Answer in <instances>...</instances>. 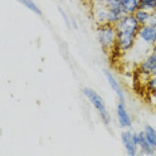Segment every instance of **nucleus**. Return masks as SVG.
I'll list each match as a JSON object with an SVG mask.
<instances>
[{"label": "nucleus", "instance_id": "obj_1", "mask_svg": "<svg viewBox=\"0 0 156 156\" xmlns=\"http://www.w3.org/2000/svg\"><path fill=\"white\" fill-rule=\"evenodd\" d=\"M137 29L138 23L135 18L127 17L122 20L118 27V36L121 48L127 50L132 46Z\"/></svg>", "mask_w": 156, "mask_h": 156}, {"label": "nucleus", "instance_id": "obj_2", "mask_svg": "<svg viewBox=\"0 0 156 156\" xmlns=\"http://www.w3.org/2000/svg\"><path fill=\"white\" fill-rule=\"evenodd\" d=\"M84 93L93 104L96 108L99 111L104 122L105 124H108L110 121V116L105 108L102 98L96 92L88 88H85L84 90Z\"/></svg>", "mask_w": 156, "mask_h": 156}, {"label": "nucleus", "instance_id": "obj_3", "mask_svg": "<svg viewBox=\"0 0 156 156\" xmlns=\"http://www.w3.org/2000/svg\"><path fill=\"white\" fill-rule=\"evenodd\" d=\"M141 69L145 73L156 75V51L143 63Z\"/></svg>", "mask_w": 156, "mask_h": 156}, {"label": "nucleus", "instance_id": "obj_4", "mask_svg": "<svg viewBox=\"0 0 156 156\" xmlns=\"http://www.w3.org/2000/svg\"><path fill=\"white\" fill-rule=\"evenodd\" d=\"M123 144L130 155H135L136 152V145L133 141L132 135L129 132H123L121 135Z\"/></svg>", "mask_w": 156, "mask_h": 156}, {"label": "nucleus", "instance_id": "obj_5", "mask_svg": "<svg viewBox=\"0 0 156 156\" xmlns=\"http://www.w3.org/2000/svg\"><path fill=\"white\" fill-rule=\"evenodd\" d=\"M117 113L120 124L122 127H129L131 126V120L130 116L127 113L122 104L118 105Z\"/></svg>", "mask_w": 156, "mask_h": 156}, {"label": "nucleus", "instance_id": "obj_6", "mask_svg": "<svg viewBox=\"0 0 156 156\" xmlns=\"http://www.w3.org/2000/svg\"><path fill=\"white\" fill-rule=\"evenodd\" d=\"M140 36L146 42H152L156 39V30L153 26L146 27L140 31Z\"/></svg>", "mask_w": 156, "mask_h": 156}, {"label": "nucleus", "instance_id": "obj_7", "mask_svg": "<svg viewBox=\"0 0 156 156\" xmlns=\"http://www.w3.org/2000/svg\"><path fill=\"white\" fill-rule=\"evenodd\" d=\"M105 75L107 78V80H108L111 87L115 91V93L117 94L119 98L122 101L124 100V97L123 92H122L120 86L119 85L118 82L116 81V80L115 79V78L113 76V75L108 71L105 70Z\"/></svg>", "mask_w": 156, "mask_h": 156}, {"label": "nucleus", "instance_id": "obj_8", "mask_svg": "<svg viewBox=\"0 0 156 156\" xmlns=\"http://www.w3.org/2000/svg\"><path fill=\"white\" fill-rule=\"evenodd\" d=\"M99 38L104 45H110L113 40V32L111 28H105L99 32Z\"/></svg>", "mask_w": 156, "mask_h": 156}, {"label": "nucleus", "instance_id": "obj_9", "mask_svg": "<svg viewBox=\"0 0 156 156\" xmlns=\"http://www.w3.org/2000/svg\"><path fill=\"white\" fill-rule=\"evenodd\" d=\"M142 149V150L147 154H152L154 153V148L150 144L147 140L144 132H140L139 134L138 144Z\"/></svg>", "mask_w": 156, "mask_h": 156}, {"label": "nucleus", "instance_id": "obj_10", "mask_svg": "<svg viewBox=\"0 0 156 156\" xmlns=\"http://www.w3.org/2000/svg\"><path fill=\"white\" fill-rule=\"evenodd\" d=\"M144 135L150 143L154 147L156 148V130L150 125H147L144 129Z\"/></svg>", "mask_w": 156, "mask_h": 156}, {"label": "nucleus", "instance_id": "obj_11", "mask_svg": "<svg viewBox=\"0 0 156 156\" xmlns=\"http://www.w3.org/2000/svg\"><path fill=\"white\" fill-rule=\"evenodd\" d=\"M137 6V0H121V8L125 12H133Z\"/></svg>", "mask_w": 156, "mask_h": 156}, {"label": "nucleus", "instance_id": "obj_12", "mask_svg": "<svg viewBox=\"0 0 156 156\" xmlns=\"http://www.w3.org/2000/svg\"><path fill=\"white\" fill-rule=\"evenodd\" d=\"M126 12L122 9H112L107 14V19L109 21L115 22L122 18V16Z\"/></svg>", "mask_w": 156, "mask_h": 156}, {"label": "nucleus", "instance_id": "obj_13", "mask_svg": "<svg viewBox=\"0 0 156 156\" xmlns=\"http://www.w3.org/2000/svg\"><path fill=\"white\" fill-rule=\"evenodd\" d=\"M21 3H22L23 5H25L27 8L30 9L31 11L36 13L38 15H41V11L40 9L37 7V6L34 4V3L32 1V0H19Z\"/></svg>", "mask_w": 156, "mask_h": 156}, {"label": "nucleus", "instance_id": "obj_14", "mask_svg": "<svg viewBox=\"0 0 156 156\" xmlns=\"http://www.w3.org/2000/svg\"><path fill=\"white\" fill-rule=\"evenodd\" d=\"M156 6V0H141L140 7L143 9H151Z\"/></svg>", "mask_w": 156, "mask_h": 156}, {"label": "nucleus", "instance_id": "obj_15", "mask_svg": "<svg viewBox=\"0 0 156 156\" xmlns=\"http://www.w3.org/2000/svg\"><path fill=\"white\" fill-rule=\"evenodd\" d=\"M149 14L144 12V11H140L136 12V19L137 21L140 22H146L148 19H149Z\"/></svg>", "mask_w": 156, "mask_h": 156}, {"label": "nucleus", "instance_id": "obj_16", "mask_svg": "<svg viewBox=\"0 0 156 156\" xmlns=\"http://www.w3.org/2000/svg\"><path fill=\"white\" fill-rule=\"evenodd\" d=\"M108 5L112 9H118L121 8V0H107Z\"/></svg>", "mask_w": 156, "mask_h": 156}, {"label": "nucleus", "instance_id": "obj_17", "mask_svg": "<svg viewBox=\"0 0 156 156\" xmlns=\"http://www.w3.org/2000/svg\"><path fill=\"white\" fill-rule=\"evenodd\" d=\"M148 87L151 90L156 93V76L149 80L148 82Z\"/></svg>", "mask_w": 156, "mask_h": 156}, {"label": "nucleus", "instance_id": "obj_18", "mask_svg": "<svg viewBox=\"0 0 156 156\" xmlns=\"http://www.w3.org/2000/svg\"><path fill=\"white\" fill-rule=\"evenodd\" d=\"M153 27L154 26H156V16L154 17V19H153Z\"/></svg>", "mask_w": 156, "mask_h": 156}, {"label": "nucleus", "instance_id": "obj_19", "mask_svg": "<svg viewBox=\"0 0 156 156\" xmlns=\"http://www.w3.org/2000/svg\"><path fill=\"white\" fill-rule=\"evenodd\" d=\"M155 41H156V39H155Z\"/></svg>", "mask_w": 156, "mask_h": 156}, {"label": "nucleus", "instance_id": "obj_20", "mask_svg": "<svg viewBox=\"0 0 156 156\" xmlns=\"http://www.w3.org/2000/svg\"><path fill=\"white\" fill-rule=\"evenodd\" d=\"M155 7H156V6H155Z\"/></svg>", "mask_w": 156, "mask_h": 156}]
</instances>
